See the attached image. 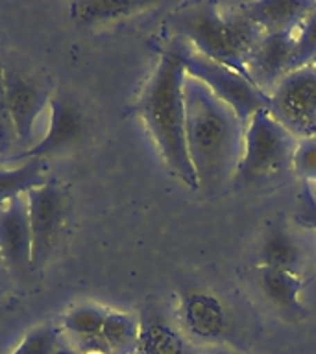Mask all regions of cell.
<instances>
[{"mask_svg":"<svg viewBox=\"0 0 316 354\" xmlns=\"http://www.w3.org/2000/svg\"><path fill=\"white\" fill-rule=\"evenodd\" d=\"M310 190H313V198H315V201H316V185H313V187H310Z\"/></svg>","mask_w":316,"mask_h":354,"instance_id":"83f0119b","label":"cell"},{"mask_svg":"<svg viewBox=\"0 0 316 354\" xmlns=\"http://www.w3.org/2000/svg\"><path fill=\"white\" fill-rule=\"evenodd\" d=\"M315 4L316 0H252L238 2V8L263 33H281L298 26Z\"/></svg>","mask_w":316,"mask_h":354,"instance_id":"5bb4252c","label":"cell"},{"mask_svg":"<svg viewBox=\"0 0 316 354\" xmlns=\"http://www.w3.org/2000/svg\"><path fill=\"white\" fill-rule=\"evenodd\" d=\"M177 319L179 328L193 345L226 342L231 330L226 306L215 293L205 290H187L182 293Z\"/></svg>","mask_w":316,"mask_h":354,"instance_id":"ba28073f","label":"cell"},{"mask_svg":"<svg viewBox=\"0 0 316 354\" xmlns=\"http://www.w3.org/2000/svg\"><path fill=\"white\" fill-rule=\"evenodd\" d=\"M292 171L307 185H316V137L299 138L294 151Z\"/></svg>","mask_w":316,"mask_h":354,"instance_id":"cb8c5ba5","label":"cell"},{"mask_svg":"<svg viewBox=\"0 0 316 354\" xmlns=\"http://www.w3.org/2000/svg\"><path fill=\"white\" fill-rule=\"evenodd\" d=\"M85 135V118L80 105L67 94L52 96L49 104V127L41 140L32 148L17 153L11 160L49 159L52 155L63 153L76 148Z\"/></svg>","mask_w":316,"mask_h":354,"instance_id":"30bf717a","label":"cell"},{"mask_svg":"<svg viewBox=\"0 0 316 354\" xmlns=\"http://www.w3.org/2000/svg\"><path fill=\"white\" fill-rule=\"evenodd\" d=\"M298 138L287 131L268 111L252 116L244 129L243 157L238 162L235 188H259L270 185L292 170Z\"/></svg>","mask_w":316,"mask_h":354,"instance_id":"277c9868","label":"cell"},{"mask_svg":"<svg viewBox=\"0 0 316 354\" xmlns=\"http://www.w3.org/2000/svg\"><path fill=\"white\" fill-rule=\"evenodd\" d=\"M152 6L155 4L141 0H80L69 6V13L72 21L80 22L83 26H94L137 15Z\"/></svg>","mask_w":316,"mask_h":354,"instance_id":"e0dca14e","label":"cell"},{"mask_svg":"<svg viewBox=\"0 0 316 354\" xmlns=\"http://www.w3.org/2000/svg\"><path fill=\"white\" fill-rule=\"evenodd\" d=\"M4 262H2V259H0V281H2V273H4Z\"/></svg>","mask_w":316,"mask_h":354,"instance_id":"4316f807","label":"cell"},{"mask_svg":"<svg viewBox=\"0 0 316 354\" xmlns=\"http://www.w3.org/2000/svg\"><path fill=\"white\" fill-rule=\"evenodd\" d=\"M4 87L6 100L10 107L11 122L15 127L17 146L21 153L24 149L32 148L37 142L35 127H37L39 116L49 109L50 96L49 91L32 82L30 77H24L19 71L4 65ZM11 160V159H10Z\"/></svg>","mask_w":316,"mask_h":354,"instance_id":"9c48e42d","label":"cell"},{"mask_svg":"<svg viewBox=\"0 0 316 354\" xmlns=\"http://www.w3.org/2000/svg\"><path fill=\"white\" fill-rule=\"evenodd\" d=\"M216 354H237V353H229V351H220V353H216Z\"/></svg>","mask_w":316,"mask_h":354,"instance_id":"f1b7e54d","label":"cell"},{"mask_svg":"<svg viewBox=\"0 0 316 354\" xmlns=\"http://www.w3.org/2000/svg\"><path fill=\"white\" fill-rule=\"evenodd\" d=\"M292 41V57L290 72L307 65H316V4L307 15L290 30Z\"/></svg>","mask_w":316,"mask_h":354,"instance_id":"44dd1931","label":"cell"},{"mask_svg":"<svg viewBox=\"0 0 316 354\" xmlns=\"http://www.w3.org/2000/svg\"><path fill=\"white\" fill-rule=\"evenodd\" d=\"M102 339L109 354H137L139 315L107 308L102 325Z\"/></svg>","mask_w":316,"mask_h":354,"instance_id":"ac0fdd59","label":"cell"},{"mask_svg":"<svg viewBox=\"0 0 316 354\" xmlns=\"http://www.w3.org/2000/svg\"><path fill=\"white\" fill-rule=\"evenodd\" d=\"M44 174V159H28L15 168H0V207L46 181Z\"/></svg>","mask_w":316,"mask_h":354,"instance_id":"d6986e66","label":"cell"},{"mask_svg":"<svg viewBox=\"0 0 316 354\" xmlns=\"http://www.w3.org/2000/svg\"><path fill=\"white\" fill-rule=\"evenodd\" d=\"M183 100L185 140L198 190L215 199L235 183L246 127L231 107L188 74L183 82Z\"/></svg>","mask_w":316,"mask_h":354,"instance_id":"6da1fadb","label":"cell"},{"mask_svg":"<svg viewBox=\"0 0 316 354\" xmlns=\"http://www.w3.org/2000/svg\"><path fill=\"white\" fill-rule=\"evenodd\" d=\"M137 354H198V348L159 304L148 303L139 314Z\"/></svg>","mask_w":316,"mask_h":354,"instance_id":"7c38bea8","label":"cell"},{"mask_svg":"<svg viewBox=\"0 0 316 354\" xmlns=\"http://www.w3.org/2000/svg\"><path fill=\"white\" fill-rule=\"evenodd\" d=\"M0 259L6 270L24 273L32 268V232L26 194L0 207Z\"/></svg>","mask_w":316,"mask_h":354,"instance_id":"8fae6325","label":"cell"},{"mask_svg":"<svg viewBox=\"0 0 316 354\" xmlns=\"http://www.w3.org/2000/svg\"><path fill=\"white\" fill-rule=\"evenodd\" d=\"M17 135L13 122H11L10 107L6 100L4 87V65L0 63V159L10 160L17 155Z\"/></svg>","mask_w":316,"mask_h":354,"instance_id":"603a6c76","label":"cell"},{"mask_svg":"<svg viewBox=\"0 0 316 354\" xmlns=\"http://www.w3.org/2000/svg\"><path fill=\"white\" fill-rule=\"evenodd\" d=\"M305 284L307 281L304 277L259 266L261 292L266 301L288 319H301L307 314L304 303L299 299Z\"/></svg>","mask_w":316,"mask_h":354,"instance_id":"2e32d148","label":"cell"},{"mask_svg":"<svg viewBox=\"0 0 316 354\" xmlns=\"http://www.w3.org/2000/svg\"><path fill=\"white\" fill-rule=\"evenodd\" d=\"M174 39H182L207 59L249 80V55L265 33L244 15L238 2H191L168 19ZM252 82V80H249Z\"/></svg>","mask_w":316,"mask_h":354,"instance_id":"7a4b0ae2","label":"cell"},{"mask_svg":"<svg viewBox=\"0 0 316 354\" xmlns=\"http://www.w3.org/2000/svg\"><path fill=\"white\" fill-rule=\"evenodd\" d=\"M168 48L179 57L185 66V72L200 83H204L216 98L224 102L227 107L237 115L244 127L248 126L252 116L259 111L270 109V100L265 93H261L254 83L240 76L238 72L227 66L207 59L205 55L198 54L193 46H188L182 39L172 37Z\"/></svg>","mask_w":316,"mask_h":354,"instance_id":"5b68a950","label":"cell"},{"mask_svg":"<svg viewBox=\"0 0 316 354\" xmlns=\"http://www.w3.org/2000/svg\"><path fill=\"white\" fill-rule=\"evenodd\" d=\"M268 100V113L298 140L316 137V65L288 72Z\"/></svg>","mask_w":316,"mask_h":354,"instance_id":"8992f818","label":"cell"},{"mask_svg":"<svg viewBox=\"0 0 316 354\" xmlns=\"http://www.w3.org/2000/svg\"><path fill=\"white\" fill-rule=\"evenodd\" d=\"M107 308L98 304L83 303L71 308L61 319V332L71 342H85L102 337V325H104Z\"/></svg>","mask_w":316,"mask_h":354,"instance_id":"ffe728a7","label":"cell"},{"mask_svg":"<svg viewBox=\"0 0 316 354\" xmlns=\"http://www.w3.org/2000/svg\"><path fill=\"white\" fill-rule=\"evenodd\" d=\"M185 76L179 57L166 46L141 93L137 113L168 170L191 190H198L185 140Z\"/></svg>","mask_w":316,"mask_h":354,"instance_id":"3957f363","label":"cell"},{"mask_svg":"<svg viewBox=\"0 0 316 354\" xmlns=\"http://www.w3.org/2000/svg\"><path fill=\"white\" fill-rule=\"evenodd\" d=\"M292 41L290 32L265 33L248 61V76L266 96L290 72Z\"/></svg>","mask_w":316,"mask_h":354,"instance_id":"4fadbf2b","label":"cell"},{"mask_svg":"<svg viewBox=\"0 0 316 354\" xmlns=\"http://www.w3.org/2000/svg\"><path fill=\"white\" fill-rule=\"evenodd\" d=\"M296 221L299 225L309 227L313 231H316V201L313 198V190L310 185L301 183V194L298 199V210H296Z\"/></svg>","mask_w":316,"mask_h":354,"instance_id":"d4e9b609","label":"cell"},{"mask_svg":"<svg viewBox=\"0 0 316 354\" xmlns=\"http://www.w3.org/2000/svg\"><path fill=\"white\" fill-rule=\"evenodd\" d=\"M54 354H80V351H78V348L63 336V332H61V339L60 343H58V347H55Z\"/></svg>","mask_w":316,"mask_h":354,"instance_id":"484cf974","label":"cell"},{"mask_svg":"<svg viewBox=\"0 0 316 354\" xmlns=\"http://www.w3.org/2000/svg\"><path fill=\"white\" fill-rule=\"evenodd\" d=\"M60 339V326L52 325V323H44V325L35 326V328L28 332L26 336L21 339V343L8 354H54Z\"/></svg>","mask_w":316,"mask_h":354,"instance_id":"7402d4cb","label":"cell"},{"mask_svg":"<svg viewBox=\"0 0 316 354\" xmlns=\"http://www.w3.org/2000/svg\"><path fill=\"white\" fill-rule=\"evenodd\" d=\"M28 220L32 232V268L46 262L54 251L65 221V190L55 179H46L26 194Z\"/></svg>","mask_w":316,"mask_h":354,"instance_id":"52a82bcc","label":"cell"},{"mask_svg":"<svg viewBox=\"0 0 316 354\" xmlns=\"http://www.w3.org/2000/svg\"><path fill=\"white\" fill-rule=\"evenodd\" d=\"M259 264L263 268L287 271L304 277L305 254L292 232L279 221H272L259 245Z\"/></svg>","mask_w":316,"mask_h":354,"instance_id":"9a60e30c","label":"cell"}]
</instances>
